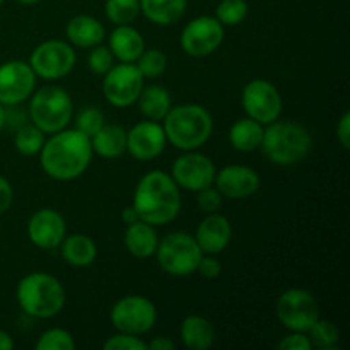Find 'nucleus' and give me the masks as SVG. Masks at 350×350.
Listing matches in <instances>:
<instances>
[{"label":"nucleus","instance_id":"1","mask_svg":"<svg viewBox=\"0 0 350 350\" xmlns=\"http://www.w3.org/2000/svg\"><path fill=\"white\" fill-rule=\"evenodd\" d=\"M91 139L74 130H60L44 140L40 163L44 173L57 181H72L85 173L92 159Z\"/></svg>","mask_w":350,"mask_h":350},{"label":"nucleus","instance_id":"2","mask_svg":"<svg viewBox=\"0 0 350 350\" xmlns=\"http://www.w3.org/2000/svg\"><path fill=\"white\" fill-rule=\"evenodd\" d=\"M132 207L140 221L152 224L154 228L170 224L181 211L180 187L170 173L161 170L149 171L137 183Z\"/></svg>","mask_w":350,"mask_h":350},{"label":"nucleus","instance_id":"3","mask_svg":"<svg viewBox=\"0 0 350 350\" xmlns=\"http://www.w3.org/2000/svg\"><path fill=\"white\" fill-rule=\"evenodd\" d=\"M163 122L166 139L181 150L200 149L214 130V120L208 109L195 103L171 106Z\"/></svg>","mask_w":350,"mask_h":350},{"label":"nucleus","instance_id":"4","mask_svg":"<svg viewBox=\"0 0 350 350\" xmlns=\"http://www.w3.org/2000/svg\"><path fill=\"white\" fill-rule=\"evenodd\" d=\"M16 297L24 313L40 320L57 317L67 301L60 280L46 272H33L23 277L17 284Z\"/></svg>","mask_w":350,"mask_h":350},{"label":"nucleus","instance_id":"5","mask_svg":"<svg viewBox=\"0 0 350 350\" xmlns=\"http://www.w3.org/2000/svg\"><path fill=\"white\" fill-rule=\"evenodd\" d=\"M311 147H313V137L306 126L296 122L275 120L263 130L260 149L270 163L279 166H293L310 154Z\"/></svg>","mask_w":350,"mask_h":350},{"label":"nucleus","instance_id":"6","mask_svg":"<svg viewBox=\"0 0 350 350\" xmlns=\"http://www.w3.org/2000/svg\"><path fill=\"white\" fill-rule=\"evenodd\" d=\"M74 115V103L64 88L48 85L31 94L29 118L41 132L57 133L67 129Z\"/></svg>","mask_w":350,"mask_h":350},{"label":"nucleus","instance_id":"7","mask_svg":"<svg viewBox=\"0 0 350 350\" xmlns=\"http://www.w3.org/2000/svg\"><path fill=\"white\" fill-rule=\"evenodd\" d=\"M202 255L204 253L193 236L187 232H171L161 239L154 256L166 273L174 277H187L197 272Z\"/></svg>","mask_w":350,"mask_h":350},{"label":"nucleus","instance_id":"8","mask_svg":"<svg viewBox=\"0 0 350 350\" xmlns=\"http://www.w3.org/2000/svg\"><path fill=\"white\" fill-rule=\"evenodd\" d=\"M275 313L284 328L308 334L311 325L320 318V304L310 291L293 287L279 296Z\"/></svg>","mask_w":350,"mask_h":350},{"label":"nucleus","instance_id":"9","mask_svg":"<svg viewBox=\"0 0 350 350\" xmlns=\"http://www.w3.org/2000/svg\"><path fill=\"white\" fill-rule=\"evenodd\" d=\"M157 310L150 299L144 296H125L113 304L109 321L116 332L130 335H144L156 325Z\"/></svg>","mask_w":350,"mask_h":350},{"label":"nucleus","instance_id":"10","mask_svg":"<svg viewBox=\"0 0 350 350\" xmlns=\"http://www.w3.org/2000/svg\"><path fill=\"white\" fill-rule=\"evenodd\" d=\"M241 105L248 118L269 125L282 115V96L272 82L253 79L241 92Z\"/></svg>","mask_w":350,"mask_h":350},{"label":"nucleus","instance_id":"11","mask_svg":"<svg viewBox=\"0 0 350 350\" xmlns=\"http://www.w3.org/2000/svg\"><path fill=\"white\" fill-rule=\"evenodd\" d=\"M29 65L36 77L57 81L72 72L75 65V50L62 40H48L34 48Z\"/></svg>","mask_w":350,"mask_h":350},{"label":"nucleus","instance_id":"12","mask_svg":"<svg viewBox=\"0 0 350 350\" xmlns=\"http://www.w3.org/2000/svg\"><path fill=\"white\" fill-rule=\"evenodd\" d=\"M224 41V26L212 16L191 19L181 31V50L195 58L212 55Z\"/></svg>","mask_w":350,"mask_h":350},{"label":"nucleus","instance_id":"13","mask_svg":"<svg viewBox=\"0 0 350 350\" xmlns=\"http://www.w3.org/2000/svg\"><path fill=\"white\" fill-rule=\"evenodd\" d=\"M144 75L135 64L113 65L111 70L105 74L103 94L109 105L116 108H129L139 98L144 88Z\"/></svg>","mask_w":350,"mask_h":350},{"label":"nucleus","instance_id":"14","mask_svg":"<svg viewBox=\"0 0 350 350\" xmlns=\"http://www.w3.org/2000/svg\"><path fill=\"white\" fill-rule=\"evenodd\" d=\"M215 164L205 154L187 150L171 166V178L180 188L188 191H200L212 187L215 180Z\"/></svg>","mask_w":350,"mask_h":350},{"label":"nucleus","instance_id":"15","mask_svg":"<svg viewBox=\"0 0 350 350\" xmlns=\"http://www.w3.org/2000/svg\"><path fill=\"white\" fill-rule=\"evenodd\" d=\"M36 88V74L23 60H9L0 65V105L17 106L26 101Z\"/></svg>","mask_w":350,"mask_h":350},{"label":"nucleus","instance_id":"16","mask_svg":"<svg viewBox=\"0 0 350 350\" xmlns=\"http://www.w3.org/2000/svg\"><path fill=\"white\" fill-rule=\"evenodd\" d=\"M166 142L163 125L154 120H144L126 132V150L137 161L156 159L163 154Z\"/></svg>","mask_w":350,"mask_h":350},{"label":"nucleus","instance_id":"17","mask_svg":"<svg viewBox=\"0 0 350 350\" xmlns=\"http://www.w3.org/2000/svg\"><path fill=\"white\" fill-rule=\"evenodd\" d=\"M27 236L41 250H55L67 236V222L55 208H40L27 222Z\"/></svg>","mask_w":350,"mask_h":350},{"label":"nucleus","instance_id":"18","mask_svg":"<svg viewBox=\"0 0 350 350\" xmlns=\"http://www.w3.org/2000/svg\"><path fill=\"white\" fill-rule=\"evenodd\" d=\"M214 183L222 197L241 200L258 191L260 176L253 167L243 166V164H229L215 173Z\"/></svg>","mask_w":350,"mask_h":350},{"label":"nucleus","instance_id":"19","mask_svg":"<svg viewBox=\"0 0 350 350\" xmlns=\"http://www.w3.org/2000/svg\"><path fill=\"white\" fill-rule=\"evenodd\" d=\"M193 238L197 245L200 246L204 255H219L231 243V221L224 217V215L217 214V212H212L197 226Z\"/></svg>","mask_w":350,"mask_h":350},{"label":"nucleus","instance_id":"20","mask_svg":"<svg viewBox=\"0 0 350 350\" xmlns=\"http://www.w3.org/2000/svg\"><path fill=\"white\" fill-rule=\"evenodd\" d=\"M109 50L113 57L118 58L122 64H135L137 58L146 50V41L142 34L130 24L116 26L109 36Z\"/></svg>","mask_w":350,"mask_h":350},{"label":"nucleus","instance_id":"21","mask_svg":"<svg viewBox=\"0 0 350 350\" xmlns=\"http://www.w3.org/2000/svg\"><path fill=\"white\" fill-rule=\"evenodd\" d=\"M123 243H125V248L129 250L130 255L139 260H147L156 255L159 236H157L152 224H147L139 219V221L126 226Z\"/></svg>","mask_w":350,"mask_h":350},{"label":"nucleus","instance_id":"22","mask_svg":"<svg viewBox=\"0 0 350 350\" xmlns=\"http://www.w3.org/2000/svg\"><path fill=\"white\" fill-rule=\"evenodd\" d=\"M65 33H67L68 41L79 48H92L96 44H101L106 36L101 21L92 16H85V14L72 17Z\"/></svg>","mask_w":350,"mask_h":350},{"label":"nucleus","instance_id":"23","mask_svg":"<svg viewBox=\"0 0 350 350\" xmlns=\"http://www.w3.org/2000/svg\"><path fill=\"white\" fill-rule=\"evenodd\" d=\"M180 337L185 347L191 350H207L215 342L214 325L207 318L191 314L181 321Z\"/></svg>","mask_w":350,"mask_h":350},{"label":"nucleus","instance_id":"24","mask_svg":"<svg viewBox=\"0 0 350 350\" xmlns=\"http://www.w3.org/2000/svg\"><path fill=\"white\" fill-rule=\"evenodd\" d=\"M58 248L62 250V258L68 265L77 267V269L89 267L98 256V246H96L94 239L85 234L65 236Z\"/></svg>","mask_w":350,"mask_h":350},{"label":"nucleus","instance_id":"25","mask_svg":"<svg viewBox=\"0 0 350 350\" xmlns=\"http://www.w3.org/2000/svg\"><path fill=\"white\" fill-rule=\"evenodd\" d=\"M140 12L156 26H170L185 16L187 0H139Z\"/></svg>","mask_w":350,"mask_h":350},{"label":"nucleus","instance_id":"26","mask_svg":"<svg viewBox=\"0 0 350 350\" xmlns=\"http://www.w3.org/2000/svg\"><path fill=\"white\" fill-rule=\"evenodd\" d=\"M92 152L105 159H116L126 150V130L122 125H103L91 137Z\"/></svg>","mask_w":350,"mask_h":350},{"label":"nucleus","instance_id":"27","mask_svg":"<svg viewBox=\"0 0 350 350\" xmlns=\"http://www.w3.org/2000/svg\"><path fill=\"white\" fill-rule=\"evenodd\" d=\"M135 103L139 105L140 113L147 120H154V122H163L164 116L167 115V111L173 106L171 94L163 85H147V88H142Z\"/></svg>","mask_w":350,"mask_h":350},{"label":"nucleus","instance_id":"28","mask_svg":"<svg viewBox=\"0 0 350 350\" xmlns=\"http://www.w3.org/2000/svg\"><path fill=\"white\" fill-rule=\"evenodd\" d=\"M263 125L252 118H241L232 123L229 130V142L239 152H253L260 149L263 139Z\"/></svg>","mask_w":350,"mask_h":350},{"label":"nucleus","instance_id":"29","mask_svg":"<svg viewBox=\"0 0 350 350\" xmlns=\"http://www.w3.org/2000/svg\"><path fill=\"white\" fill-rule=\"evenodd\" d=\"M308 334H310L311 345L321 350L335 349L338 344V338H340L338 328L335 327L330 320H323V318H318V320L311 325Z\"/></svg>","mask_w":350,"mask_h":350},{"label":"nucleus","instance_id":"30","mask_svg":"<svg viewBox=\"0 0 350 350\" xmlns=\"http://www.w3.org/2000/svg\"><path fill=\"white\" fill-rule=\"evenodd\" d=\"M44 144V132H41L36 125L29 123L17 130L16 137H14V146H16L17 152L23 156H34L40 154L41 147Z\"/></svg>","mask_w":350,"mask_h":350},{"label":"nucleus","instance_id":"31","mask_svg":"<svg viewBox=\"0 0 350 350\" xmlns=\"http://www.w3.org/2000/svg\"><path fill=\"white\" fill-rule=\"evenodd\" d=\"M105 12L115 26H123L135 21V17L140 14V2L139 0H106Z\"/></svg>","mask_w":350,"mask_h":350},{"label":"nucleus","instance_id":"32","mask_svg":"<svg viewBox=\"0 0 350 350\" xmlns=\"http://www.w3.org/2000/svg\"><path fill=\"white\" fill-rule=\"evenodd\" d=\"M248 16L246 0H221L215 9V19L222 26H238Z\"/></svg>","mask_w":350,"mask_h":350},{"label":"nucleus","instance_id":"33","mask_svg":"<svg viewBox=\"0 0 350 350\" xmlns=\"http://www.w3.org/2000/svg\"><path fill=\"white\" fill-rule=\"evenodd\" d=\"M135 65L140 70V74L144 75V79H156L166 70L167 58L161 50L150 48V50L142 51V55L137 58Z\"/></svg>","mask_w":350,"mask_h":350},{"label":"nucleus","instance_id":"34","mask_svg":"<svg viewBox=\"0 0 350 350\" xmlns=\"http://www.w3.org/2000/svg\"><path fill=\"white\" fill-rule=\"evenodd\" d=\"M38 350H74L75 340L70 332L64 328H50L43 332L36 342Z\"/></svg>","mask_w":350,"mask_h":350},{"label":"nucleus","instance_id":"35","mask_svg":"<svg viewBox=\"0 0 350 350\" xmlns=\"http://www.w3.org/2000/svg\"><path fill=\"white\" fill-rule=\"evenodd\" d=\"M105 123V115H103L101 109L91 106V108H84L79 113L77 120H75V129L91 139L96 132H99L103 129Z\"/></svg>","mask_w":350,"mask_h":350},{"label":"nucleus","instance_id":"36","mask_svg":"<svg viewBox=\"0 0 350 350\" xmlns=\"http://www.w3.org/2000/svg\"><path fill=\"white\" fill-rule=\"evenodd\" d=\"M88 65L96 75H105L115 65V57H113L111 50L108 46L96 44V46H92L91 53H89Z\"/></svg>","mask_w":350,"mask_h":350},{"label":"nucleus","instance_id":"37","mask_svg":"<svg viewBox=\"0 0 350 350\" xmlns=\"http://www.w3.org/2000/svg\"><path fill=\"white\" fill-rule=\"evenodd\" d=\"M103 349L106 350H147V344L139 337V335L122 334L118 332L116 335L109 337L103 344Z\"/></svg>","mask_w":350,"mask_h":350},{"label":"nucleus","instance_id":"38","mask_svg":"<svg viewBox=\"0 0 350 350\" xmlns=\"http://www.w3.org/2000/svg\"><path fill=\"white\" fill-rule=\"evenodd\" d=\"M197 205L200 211H204L205 214H212V212H217L222 205V195L217 188L207 187L204 190L197 191Z\"/></svg>","mask_w":350,"mask_h":350},{"label":"nucleus","instance_id":"39","mask_svg":"<svg viewBox=\"0 0 350 350\" xmlns=\"http://www.w3.org/2000/svg\"><path fill=\"white\" fill-rule=\"evenodd\" d=\"M277 349L280 350H310L313 349L310 337L303 332H291L289 335L282 338L277 344Z\"/></svg>","mask_w":350,"mask_h":350},{"label":"nucleus","instance_id":"40","mask_svg":"<svg viewBox=\"0 0 350 350\" xmlns=\"http://www.w3.org/2000/svg\"><path fill=\"white\" fill-rule=\"evenodd\" d=\"M197 272L205 279H217L222 272V265L215 255H202L200 262H198Z\"/></svg>","mask_w":350,"mask_h":350},{"label":"nucleus","instance_id":"41","mask_svg":"<svg viewBox=\"0 0 350 350\" xmlns=\"http://www.w3.org/2000/svg\"><path fill=\"white\" fill-rule=\"evenodd\" d=\"M337 139L345 150L350 147V113L345 111L337 123Z\"/></svg>","mask_w":350,"mask_h":350},{"label":"nucleus","instance_id":"42","mask_svg":"<svg viewBox=\"0 0 350 350\" xmlns=\"http://www.w3.org/2000/svg\"><path fill=\"white\" fill-rule=\"evenodd\" d=\"M14 200V191L12 187H10L9 181L3 176H0V214L7 212L12 205Z\"/></svg>","mask_w":350,"mask_h":350},{"label":"nucleus","instance_id":"43","mask_svg":"<svg viewBox=\"0 0 350 350\" xmlns=\"http://www.w3.org/2000/svg\"><path fill=\"white\" fill-rule=\"evenodd\" d=\"M147 349L149 350H174L176 349V344L171 340L170 337H156L147 344Z\"/></svg>","mask_w":350,"mask_h":350},{"label":"nucleus","instance_id":"44","mask_svg":"<svg viewBox=\"0 0 350 350\" xmlns=\"http://www.w3.org/2000/svg\"><path fill=\"white\" fill-rule=\"evenodd\" d=\"M122 219H123V222H125V224L129 226V224H132V222L139 221V215H137L135 208H133L132 205H130V207L123 208V212H122Z\"/></svg>","mask_w":350,"mask_h":350},{"label":"nucleus","instance_id":"45","mask_svg":"<svg viewBox=\"0 0 350 350\" xmlns=\"http://www.w3.org/2000/svg\"><path fill=\"white\" fill-rule=\"evenodd\" d=\"M14 340L7 332L0 330V350H12L14 349Z\"/></svg>","mask_w":350,"mask_h":350},{"label":"nucleus","instance_id":"46","mask_svg":"<svg viewBox=\"0 0 350 350\" xmlns=\"http://www.w3.org/2000/svg\"><path fill=\"white\" fill-rule=\"evenodd\" d=\"M7 125V109L5 106L0 105V130Z\"/></svg>","mask_w":350,"mask_h":350},{"label":"nucleus","instance_id":"47","mask_svg":"<svg viewBox=\"0 0 350 350\" xmlns=\"http://www.w3.org/2000/svg\"><path fill=\"white\" fill-rule=\"evenodd\" d=\"M19 3H24V5H33V3L40 2V0H17Z\"/></svg>","mask_w":350,"mask_h":350},{"label":"nucleus","instance_id":"48","mask_svg":"<svg viewBox=\"0 0 350 350\" xmlns=\"http://www.w3.org/2000/svg\"><path fill=\"white\" fill-rule=\"evenodd\" d=\"M2 3H3V0H0V5H2Z\"/></svg>","mask_w":350,"mask_h":350}]
</instances>
